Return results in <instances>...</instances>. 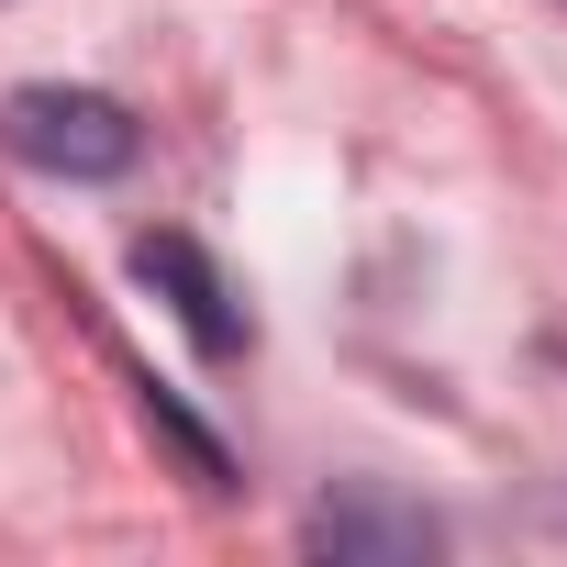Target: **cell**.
I'll return each instance as SVG.
<instances>
[{"label": "cell", "mask_w": 567, "mask_h": 567, "mask_svg": "<svg viewBox=\"0 0 567 567\" xmlns=\"http://www.w3.org/2000/svg\"><path fill=\"white\" fill-rule=\"evenodd\" d=\"M0 145H12L23 167H45V178H123V167L145 156V134H134L123 101H101V90H56V79L0 101Z\"/></svg>", "instance_id": "6da1fadb"}, {"label": "cell", "mask_w": 567, "mask_h": 567, "mask_svg": "<svg viewBox=\"0 0 567 567\" xmlns=\"http://www.w3.org/2000/svg\"><path fill=\"white\" fill-rule=\"evenodd\" d=\"M301 556H323V567H423V556H445V523L423 501L379 489V478H346L301 512Z\"/></svg>", "instance_id": "7a4b0ae2"}, {"label": "cell", "mask_w": 567, "mask_h": 567, "mask_svg": "<svg viewBox=\"0 0 567 567\" xmlns=\"http://www.w3.org/2000/svg\"><path fill=\"white\" fill-rule=\"evenodd\" d=\"M134 278H145V290L189 323V346L200 357H245V312H234V290H223V267L189 245V234H145L134 245Z\"/></svg>", "instance_id": "3957f363"}, {"label": "cell", "mask_w": 567, "mask_h": 567, "mask_svg": "<svg viewBox=\"0 0 567 567\" xmlns=\"http://www.w3.org/2000/svg\"><path fill=\"white\" fill-rule=\"evenodd\" d=\"M145 423H156V434H167V445L189 456V478H200V489H234V467H223V445H212V434H200V423L178 412V390H156V379H145Z\"/></svg>", "instance_id": "277c9868"}]
</instances>
